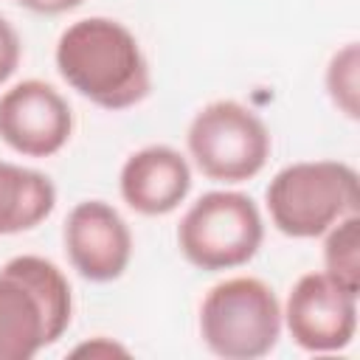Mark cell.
<instances>
[{
    "label": "cell",
    "mask_w": 360,
    "mask_h": 360,
    "mask_svg": "<svg viewBox=\"0 0 360 360\" xmlns=\"http://www.w3.org/2000/svg\"><path fill=\"white\" fill-rule=\"evenodd\" d=\"M53 62L65 84L101 110H129L152 90L138 37L112 17L70 22L56 39Z\"/></svg>",
    "instance_id": "6da1fadb"
},
{
    "label": "cell",
    "mask_w": 360,
    "mask_h": 360,
    "mask_svg": "<svg viewBox=\"0 0 360 360\" xmlns=\"http://www.w3.org/2000/svg\"><path fill=\"white\" fill-rule=\"evenodd\" d=\"M281 304L256 276H231L214 284L200 304V338L225 360H256L281 338Z\"/></svg>",
    "instance_id": "277c9868"
},
{
    "label": "cell",
    "mask_w": 360,
    "mask_h": 360,
    "mask_svg": "<svg viewBox=\"0 0 360 360\" xmlns=\"http://www.w3.org/2000/svg\"><path fill=\"white\" fill-rule=\"evenodd\" d=\"M281 323L304 352H340L357 335V292L340 287L323 270L304 273L281 307Z\"/></svg>",
    "instance_id": "52a82bcc"
},
{
    "label": "cell",
    "mask_w": 360,
    "mask_h": 360,
    "mask_svg": "<svg viewBox=\"0 0 360 360\" xmlns=\"http://www.w3.org/2000/svg\"><path fill=\"white\" fill-rule=\"evenodd\" d=\"M264 242V219L253 197L231 188L197 197L177 225V248L188 264L205 273L248 264Z\"/></svg>",
    "instance_id": "5b68a950"
},
{
    "label": "cell",
    "mask_w": 360,
    "mask_h": 360,
    "mask_svg": "<svg viewBox=\"0 0 360 360\" xmlns=\"http://www.w3.org/2000/svg\"><path fill=\"white\" fill-rule=\"evenodd\" d=\"M186 146L188 158L208 180L245 183L267 166L273 138L250 107L219 98L197 110L186 129Z\"/></svg>",
    "instance_id": "8992f818"
},
{
    "label": "cell",
    "mask_w": 360,
    "mask_h": 360,
    "mask_svg": "<svg viewBox=\"0 0 360 360\" xmlns=\"http://www.w3.org/2000/svg\"><path fill=\"white\" fill-rule=\"evenodd\" d=\"M56 208V186L48 174L0 160V236L42 225Z\"/></svg>",
    "instance_id": "8fae6325"
},
{
    "label": "cell",
    "mask_w": 360,
    "mask_h": 360,
    "mask_svg": "<svg viewBox=\"0 0 360 360\" xmlns=\"http://www.w3.org/2000/svg\"><path fill=\"white\" fill-rule=\"evenodd\" d=\"M73 321L68 276L45 256L22 253L0 267V360H31Z\"/></svg>",
    "instance_id": "7a4b0ae2"
},
{
    "label": "cell",
    "mask_w": 360,
    "mask_h": 360,
    "mask_svg": "<svg viewBox=\"0 0 360 360\" xmlns=\"http://www.w3.org/2000/svg\"><path fill=\"white\" fill-rule=\"evenodd\" d=\"M121 200L141 217H166L191 191V166L169 143H149L132 152L118 174Z\"/></svg>",
    "instance_id": "30bf717a"
},
{
    "label": "cell",
    "mask_w": 360,
    "mask_h": 360,
    "mask_svg": "<svg viewBox=\"0 0 360 360\" xmlns=\"http://www.w3.org/2000/svg\"><path fill=\"white\" fill-rule=\"evenodd\" d=\"M326 96L329 101L352 121L360 115V48L357 42H346L338 48L326 65Z\"/></svg>",
    "instance_id": "4fadbf2b"
},
{
    "label": "cell",
    "mask_w": 360,
    "mask_h": 360,
    "mask_svg": "<svg viewBox=\"0 0 360 360\" xmlns=\"http://www.w3.org/2000/svg\"><path fill=\"white\" fill-rule=\"evenodd\" d=\"M14 3H20L37 14H65V11H73L76 6H82L84 0H14Z\"/></svg>",
    "instance_id": "2e32d148"
},
{
    "label": "cell",
    "mask_w": 360,
    "mask_h": 360,
    "mask_svg": "<svg viewBox=\"0 0 360 360\" xmlns=\"http://www.w3.org/2000/svg\"><path fill=\"white\" fill-rule=\"evenodd\" d=\"M323 273L360 295V214H346L323 233Z\"/></svg>",
    "instance_id": "7c38bea8"
},
{
    "label": "cell",
    "mask_w": 360,
    "mask_h": 360,
    "mask_svg": "<svg viewBox=\"0 0 360 360\" xmlns=\"http://www.w3.org/2000/svg\"><path fill=\"white\" fill-rule=\"evenodd\" d=\"M73 135L68 98L42 79H22L0 96V141L22 158H51Z\"/></svg>",
    "instance_id": "ba28073f"
},
{
    "label": "cell",
    "mask_w": 360,
    "mask_h": 360,
    "mask_svg": "<svg viewBox=\"0 0 360 360\" xmlns=\"http://www.w3.org/2000/svg\"><path fill=\"white\" fill-rule=\"evenodd\" d=\"M62 242L70 267L93 284L121 278L132 259V231L104 200L76 202L65 219Z\"/></svg>",
    "instance_id": "9c48e42d"
},
{
    "label": "cell",
    "mask_w": 360,
    "mask_h": 360,
    "mask_svg": "<svg viewBox=\"0 0 360 360\" xmlns=\"http://www.w3.org/2000/svg\"><path fill=\"white\" fill-rule=\"evenodd\" d=\"M20 59H22V39L17 28L6 17H0V87L17 73Z\"/></svg>",
    "instance_id": "5bb4252c"
},
{
    "label": "cell",
    "mask_w": 360,
    "mask_h": 360,
    "mask_svg": "<svg viewBox=\"0 0 360 360\" xmlns=\"http://www.w3.org/2000/svg\"><path fill=\"white\" fill-rule=\"evenodd\" d=\"M70 354H73V357H82V354H87V357H115V354L127 357L129 349L121 346V343H115V340H110V338H104V335H98V338L87 340V343H79Z\"/></svg>",
    "instance_id": "9a60e30c"
},
{
    "label": "cell",
    "mask_w": 360,
    "mask_h": 360,
    "mask_svg": "<svg viewBox=\"0 0 360 360\" xmlns=\"http://www.w3.org/2000/svg\"><path fill=\"white\" fill-rule=\"evenodd\" d=\"M360 180L343 160H298L273 174L264 191L270 222L290 239L323 236L346 214H357Z\"/></svg>",
    "instance_id": "3957f363"
}]
</instances>
